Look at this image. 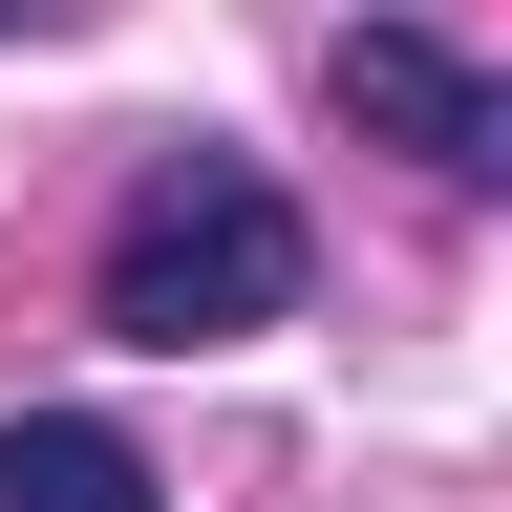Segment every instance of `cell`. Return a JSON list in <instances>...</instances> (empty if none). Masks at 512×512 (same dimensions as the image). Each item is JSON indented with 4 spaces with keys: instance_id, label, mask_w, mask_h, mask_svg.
<instances>
[{
    "instance_id": "obj_1",
    "label": "cell",
    "mask_w": 512,
    "mask_h": 512,
    "mask_svg": "<svg viewBox=\"0 0 512 512\" xmlns=\"http://www.w3.org/2000/svg\"><path fill=\"white\" fill-rule=\"evenodd\" d=\"M299 278H320L299 192L256 171V150H214V128H171V150L128 171V214H107L86 320H107L128 363H192V342H256V320H299Z\"/></svg>"
},
{
    "instance_id": "obj_2",
    "label": "cell",
    "mask_w": 512,
    "mask_h": 512,
    "mask_svg": "<svg viewBox=\"0 0 512 512\" xmlns=\"http://www.w3.org/2000/svg\"><path fill=\"white\" fill-rule=\"evenodd\" d=\"M320 86H342V128H384V150H427L448 192H491V214H512V64H448L427 22H342V43H320Z\"/></svg>"
},
{
    "instance_id": "obj_3",
    "label": "cell",
    "mask_w": 512,
    "mask_h": 512,
    "mask_svg": "<svg viewBox=\"0 0 512 512\" xmlns=\"http://www.w3.org/2000/svg\"><path fill=\"white\" fill-rule=\"evenodd\" d=\"M0 512H171V470L128 427H86V406H22L0 427Z\"/></svg>"
},
{
    "instance_id": "obj_4",
    "label": "cell",
    "mask_w": 512,
    "mask_h": 512,
    "mask_svg": "<svg viewBox=\"0 0 512 512\" xmlns=\"http://www.w3.org/2000/svg\"><path fill=\"white\" fill-rule=\"evenodd\" d=\"M64 22H86V0H0V43H64Z\"/></svg>"
}]
</instances>
